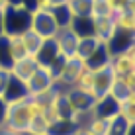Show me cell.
Masks as SVG:
<instances>
[{"mask_svg": "<svg viewBox=\"0 0 135 135\" xmlns=\"http://www.w3.org/2000/svg\"><path fill=\"white\" fill-rule=\"evenodd\" d=\"M59 57H61V55H59V47H57V43H55V37L53 39H45L43 45H41V49L37 51V55H35L39 67H45V69L51 67Z\"/></svg>", "mask_w": 135, "mask_h": 135, "instance_id": "7c38bea8", "label": "cell"}, {"mask_svg": "<svg viewBox=\"0 0 135 135\" xmlns=\"http://www.w3.org/2000/svg\"><path fill=\"white\" fill-rule=\"evenodd\" d=\"M82 69H84V61H80L78 57H71V59H65L61 74H59V88H73L76 84L78 76H80Z\"/></svg>", "mask_w": 135, "mask_h": 135, "instance_id": "5b68a950", "label": "cell"}, {"mask_svg": "<svg viewBox=\"0 0 135 135\" xmlns=\"http://www.w3.org/2000/svg\"><path fill=\"white\" fill-rule=\"evenodd\" d=\"M49 122L43 118V115H39V118H33L30 123V127H27V131L30 133H35V135H47L49 133Z\"/></svg>", "mask_w": 135, "mask_h": 135, "instance_id": "4316f807", "label": "cell"}, {"mask_svg": "<svg viewBox=\"0 0 135 135\" xmlns=\"http://www.w3.org/2000/svg\"><path fill=\"white\" fill-rule=\"evenodd\" d=\"M84 127H86L92 135H108V133H110V119H100V118L90 115V118L86 119Z\"/></svg>", "mask_w": 135, "mask_h": 135, "instance_id": "44dd1931", "label": "cell"}, {"mask_svg": "<svg viewBox=\"0 0 135 135\" xmlns=\"http://www.w3.org/2000/svg\"><path fill=\"white\" fill-rule=\"evenodd\" d=\"M27 88L26 84L22 80H18L16 76H10V80H8V86H6V90H4V94H2V98L6 100V102H18V100H24L27 98Z\"/></svg>", "mask_w": 135, "mask_h": 135, "instance_id": "9a60e30c", "label": "cell"}, {"mask_svg": "<svg viewBox=\"0 0 135 135\" xmlns=\"http://www.w3.org/2000/svg\"><path fill=\"white\" fill-rule=\"evenodd\" d=\"M73 16H92V0H69Z\"/></svg>", "mask_w": 135, "mask_h": 135, "instance_id": "cb8c5ba5", "label": "cell"}, {"mask_svg": "<svg viewBox=\"0 0 135 135\" xmlns=\"http://www.w3.org/2000/svg\"><path fill=\"white\" fill-rule=\"evenodd\" d=\"M0 135H18V133L12 131V129H8V127H0Z\"/></svg>", "mask_w": 135, "mask_h": 135, "instance_id": "e575fe53", "label": "cell"}, {"mask_svg": "<svg viewBox=\"0 0 135 135\" xmlns=\"http://www.w3.org/2000/svg\"><path fill=\"white\" fill-rule=\"evenodd\" d=\"M110 59H112V53L108 51L106 43H100L98 47H96L94 53L86 59L84 65H86V67H90L92 71H98V69H102V67H108V65H110Z\"/></svg>", "mask_w": 135, "mask_h": 135, "instance_id": "2e32d148", "label": "cell"}, {"mask_svg": "<svg viewBox=\"0 0 135 135\" xmlns=\"http://www.w3.org/2000/svg\"><path fill=\"white\" fill-rule=\"evenodd\" d=\"M92 20H94V37L100 43H108L110 37L115 33L114 16H102V18H92Z\"/></svg>", "mask_w": 135, "mask_h": 135, "instance_id": "8fae6325", "label": "cell"}, {"mask_svg": "<svg viewBox=\"0 0 135 135\" xmlns=\"http://www.w3.org/2000/svg\"><path fill=\"white\" fill-rule=\"evenodd\" d=\"M74 88L80 90V92H86V94L94 96V71H92L90 67L84 65V69H82V73H80V76H78Z\"/></svg>", "mask_w": 135, "mask_h": 135, "instance_id": "d6986e66", "label": "cell"}, {"mask_svg": "<svg viewBox=\"0 0 135 135\" xmlns=\"http://www.w3.org/2000/svg\"><path fill=\"white\" fill-rule=\"evenodd\" d=\"M125 135H135V123H129V125H127V131H125Z\"/></svg>", "mask_w": 135, "mask_h": 135, "instance_id": "8d00e7d4", "label": "cell"}, {"mask_svg": "<svg viewBox=\"0 0 135 135\" xmlns=\"http://www.w3.org/2000/svg\"><path fill=\"white\" fill-rule=\"evenodd\" d=\"M4 115H6V100L0 96V127L4 125Z\"/></svg>", "mask_w": 135, "mask_h": 135, "instance_id": "d6a6232c", "label": "cell"}, {"mask_svg": "<svg viewBox=\"0 0 135 135\" xmlns=\"http://www.w3.org/2000/svg\"><path fill=\"white\" fill-rule=\"evenodd\" d=\"M114 80H115V74L112 73L110 65L94 71V98L100 100V98H104V96H108Z\"/></svg>", "mask_w": 135, "mask_h": 135, "instance_id": "52a82bcc", "label": "cell"}, {"mask_svg": "<svg viewBox=\"0 0 135 135\" xmlns=\"http://www.w3.org/2000/svg\"><path fill=\"white\" fill-rule=\"evenodd\" d=\"M114 24H115V30L129 31V33L135 35V14L133 12H129V10L115 12L114 14Z\"/></svg>", "mask_w": 135, "mask_h": 135, "instance_id": "e0dca14e", "label": "cell"}, {"mask_svg": "<svg viewBox=\"0 0 135 135\" xmlns=\"http://www.w3.org/2000/svg\"><path fill=\"white\" fill-rule=\"evenodd\" d=\"M8 39H10V53H12L14 61H18V59H22V57H27L24 41H22V35H8Z\"/></svg>", "mask_w": 135, "mask_h": 135, "instance_id": "d4e9b609", "label": "cell"}, {"mask_svg": "<svg viewBox=\"0 0 135 135\" xmlns=\"http://www.w3.org/2000/svg\"><path fill=\"white\" fill-rule=\"evenodd\" d=\"M53 18H55V22H57V26L61 27H71V22H73V12H71V8H69V4H63V6H57V8H53Z\"/></svg>", "mask_w": 135, "mask_h": 135, "instance_id": "7402d4cb", "label": "cell"}, {"mask_svg": "<svg viewBox=\"0 0 135 135\" xmlns=\"http://www.w3.org/2000/svg\"><path fill=\"white\" fill-rule=\"evenodd\" d=\"M22 41H24V47H26V53L27 55H31V57H35L37 55V51L41 49V45H43V37L41 35H37L33 30H27L22 33Z\"/></svg>", "mask_w": 135, "mask_h": 135, "instance_id": "ac0fdd59", "label": "cell"}, {"mask_svg": "<svg viewBox=\"0 0 135 135\" xmlns=\"http://www.w3.org/2000/svg\"><path fill=\"white\" fill-rule=\"evenodd\" d=\"M55 43L59 47V55L65 59H71L76 55V47H78V37L73 33L71 27H63L59 30V33L55 35Z\"/></svg>", "mask_w": 135, "mask_h": 135, "instance_id": "8992f818", "label": "cell"}, {"mask_svg": "<svg viewBox=\"0 0 135 135\" xmlns=\"http://www.w3.org/2000/svg\"><path fill=\"white\" fill-rule=\"evenodd\" d=\"M67 96L69 104H71L73 112L78 115V118H90L92 115V110L96 106V98L92 94H86V92H80L76 88H61Z\"/></svg>", "mask_w": 135, "mask_h": 135, "instance_id": "7a4b0ae2", "label": "cell"}, {"mask_svg": "<svg viewBox=\"0 0 135 135\" xmlns=\"http://www.w3.org/2000/svg\"><path fill=\"white\" fill-rule=\"evenodd\" d=\"M114 16V10L108 4V0H92V18Z\"/></svg>", "mask_w": 135, "mask_h": 135, "instance_id": "484cf974", "label": "cell"}, {"mask_svg": "<svg viewBox=\"0 0 135 135\" xmlns=\"http://www.w3.org/2000/svg\"><path fill=\"white\" fill-rule=\"evenodd\" d=\"M127 122L122 118V115H115L114 119H110V133L108 135H125L127 131Z\"/></svg>", "mask_w": 135, "mask_h": 135, "instance_id": "83f0119b", "label": "cell"}, {"mask_svg": "<svg viewBox=\"0 0 135 135\" xmlns=\"http://www.w3.org/2000/svg\"><path fill=\"white\" fill-rule=\"evenodd\" d=\"M37 69H39L37 59L31 57V55H27V57H22V59H18V61H14V65L10 67V73H12V76H16L18 80H22L26 84V82L33 76V73Z\"/></svg>", "mask_w": 135, "mask_h": 135, "instance_id": "ba28073f", "label": "cell"}, {"mask_svg": "<svg viewBox=\"0 0 135 135\" xmlns=\"http://www.w3.org/2000/svg\"><path fill=\"white\" fill-rule=\"evenodd\" d=\"M53 0H33L31 12H53Z\"/></svg>", "mask_w": 135, "mask_h": 135, "instance_id": "f1b7e54d", "label": "cell"}, {"mask_svg": "<svg viewBox=\"0 0 135 135\" xmlns=\"http://www.w3.org/2000/svg\"><path fill=\"white\" fill-rule=\"evenodd\" d=\"M110 69L115 74V78H119L123 74H127L129 71H133L135 65H133V59L129 57V53H115L110 59Z\"/></svg>", "mask_w": 135, "mask_h": 135, "instance_id": "4fadbf2b", "label": "cell"}, {"mask_svg": "<svg viewBox=\"0 0 135 135\" xmlns=\"http://www.w3.org/2000/svg\"><path fill=\"white\" fill-rule=\"evenodd\" d=\"M135 41V35L129 33V31H122V30H115V33L110 37V41L106 43V47L112 55L115 53H125L129 47H131V43Z\"/></svg>", "mask_w": 135, "mask_h": 135, "instance_id": "30bf717a", "label": "cell"}, {"mask_svg": "<svg viewBox=\"0 0 135 135\" xmlns=\"http://www.w3.org/2000/svg\"><path fill=\"white\" fill-rule=\"evenodd\" d=\"M108 4L112 6V10L115 12H122V10H127V4H129V0H108Z\"/></svg>", "mask_w": 135, "mask_h": 135, "instance_id": "1f68e13d", "label": "cell"}, {"mask_svg": "<svg viewBox=\"0 0 135 135\" xmlns=\"http://www.w3.org/2000/svg\"><path fill=\"white\" fill-rule=\"evenodd\" d=\"M10 76H12L10 69H4V67H0V96L4 94V90H6V86H8V80H10Z\"/></svg>", "mask_w": 135, "mask_h": 135, "instance_id": "f546056e", "label": "cell"}, {"mask_svg": "<svg viewBox=\"0 0 135 135\" xmlns=\"http://www.w3.org/2000/svg\"><path fill=\"white\" fill-rule=\"evenodd\" d=\"M18 135H35V133H30V131H22V133H18Z\"/></svg>", "mask_w": 135, "mask_h": 135, "instance_id": "ab89813d", "label": "cell"}, {"mask_svg": "<svg viewBox=\"0 0 135 135\" xmlns=\"http://www.w3.org/2000/svg\"><path fill=\"white\" fill-rule=\"evenodd\" d=\"M12 65H14V59L10 53V39L4 33V35H0V67L10 69Z\"/></svg>", "mask_w": 135, "mask_h": 135, "instance_id": "603a6c76", "label": "cell"}, {"mask_svg": "<svg viewBox=\"0 0 135 135\" xmlns=\"http://www.w3.org/2000/svg\"><path fill=\"white\" fill-rule=\"evenodd\" d=\"M0 35H4V12H0Z\"/></svg>", "mask_w": 135, "mask_h": 135, "instance_id": "74e56055", "label": "cell"}, {"mask_svg": "<svg viewBox=\"0 0 135 135\" xmlns=\"http://www.w3.org/2000/svg\"><path fill=\"white\" fill-rule=\"evenodd\" d=\"M98 45H100V41L96 37H82V39H78V47H76V55L74 57H78L80 61L86 63V59L96 51Z\"/></svg>", "mask_w": 135, "mask_h": 135, "instance_id": "ffe728a7", "label": "cell"}, {"mask_svg": "<svg viewBox=\"0 0 135 135\" xmlns=\"http://www.w3.org/2000/svg\"><path fill=\"white\" fill-rule=\"evenodd\" d=\"M119 80L125 84V88L133 90V88H135V69H133V71H129L127 74H123V76H119Z\"/></svg>", "mask_w": 135, "mask_h": 135, "instance_id": "4dcf8cb0", "label": "cell"}, {"mask_svg": "<svg viewBox=\"0 0 135 135\" xmlns=\"http://www.w3.org/2000/svg\"><path fill=\"white\" fill-rule=\"evenodd\" d=\"M30 30H33L43 39H53L61 27L57 26L51 12H31V27Z\"/></svg>", "mask_w": 135, "mask_h": 135, "instance_id": "3957f363", "label": "cell"}, {"mask_svg": "<svg viewBox=\"0 0 135 135\" xmlns=\"http://www.w3.org/2000/svg\"><path fill=\"white\" fill-rule=\"evenodd\" d=\"M8 6H10V0H0V12H4Z\"/></svg>", "mask_w": 135, "mask_h": 135, "instance_id": "d590c367", "label": "cell"}, {"mask_svg": "<svg viewBox=\"0 0 135 135\" xmlns=\"http://www.w3.org/2000/svg\"><path fill=\"white\" fill-rule=\"evenodd\" d=\"M125 53H129V57H131V59H133V65H135V41H133V43H131V47H129L127 51H125Z\"/></svg>", "mask_w": 135, "mask_h": 135, "instance_id": "836d02e7", "label": "cell"}, {"mask_svg": "<svg viewBox=\"0 0 135 135\" xmlns=\"http://www.w3.org/2000/svg\"><path fill=\"white\" fill-rule=\"evenodd\" d=\"M31 27V10L26 6H8L4 10V33L22 35Z\"/></svg>", "mask_w": 135, "mask_h": 135, "instance_id": "6da1fadb", "label": "cell"}, {"mask_svg": "<svg viewBox=\"0 0 135 135\" xmlns=\"http://www.w3.org/2000/svg\"><path fill=\"white\" fill-rule=\"evenodd\" d=\"M55 86H57V84H55L53 78H51L49 69H45V67H39L33 73V76L26 82V88H27V94H30V96L47 94V92H51Z\"/></svg>", "mask_w": 135, "mask_h": 135, "instance_id": "277c9868", "label": "cell"}, {"mask_svg": "<svg viewBox=\"0 0 135 135\" xmlns=\"http://www.w3.org/2000/svg\"><path fill=\"white\" fill-rule=\"evenodd\" d=\"M127 10L135 14V0H129V4H127Z\"/></svg>", "mask_w": 135, "mask_h": 135, "instance_id": "f35d334b", "label": "cell"}, {"mask_svg": "<svg viewBox=\"0 0 135 135\" xmlns=\"http://www.w3.org/2000/svg\"><path fill=\"white\" fill-rule=\"evenodd\" d=\"M71 30L78 39L94 37V20H92V16H74L71 22Z\"/></svg>", "mask_w": 135, "mask_h": 135, "instance_id": "5bb4252c", "label": "cell"}, {"mask_svg": "<svg viewBox=\"0 0 135 135\" xmlns=\"http://www.w3.org/2000/svg\"><path fill=\"white\" fill-rule=\"evenodd\" d=\"M92 115H94V118H100V119H114L115 115H119V104L108 94V96H104V98L96 100Z\"/></svg>", "mask_w": 135, "mask_h": 135, "instance_id": "9c48e42d", "label": "cell"}]
</instances>
